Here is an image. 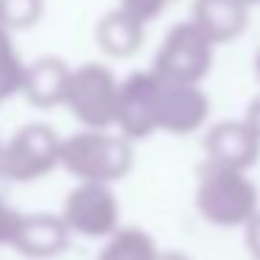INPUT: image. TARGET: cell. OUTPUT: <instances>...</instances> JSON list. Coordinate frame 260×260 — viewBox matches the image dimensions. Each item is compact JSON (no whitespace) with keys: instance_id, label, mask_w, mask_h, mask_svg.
I'll list each match as a JSON object with an SVG mask.
<instances>
[{"instance_id":"obj_11","label":"cell","mask_w":260,"mask_h":260,"mask_svg":"<svg viewBox=\"0 0 260 260\" xmlns=\"http://www.w3.org/2000/svg\"><path fill=\"white\" fill-rule=\"evenodd\" d=\"M249 17V0H196L193 6V23L215 42L235 40L243 34Z\"/></svg>"},{"instance_id":"obj_13","label":"cell","mask_w":260,"mask_h":260,"mask_svg":"<svg viewBox=\"0 0 260 260\" xmlns=\"http://www.w3.org/2000/svg\"><path fill=\"white\" fill-rule=\"evenodd\" d=\"M143 28H146V23H140L137 17H132L129 12L118 6L107 17H101L95 28V40L104 53L115 59H126L137 53V48L143 45Z\"/></svg>"},{"instance_id":"obj_12","label":"cell","mask_w":260,"mask_h":260,"mask_svg":"<svg viewBox=\"0 0 260 260\" xmlns=\"http://www.w3.org/2000/svg\"><path fill=\"white\" fill-rule=\"evenodd\" d=\"M70 73L73 70L56 56H42L37 62H31L25 68V81H23V92L34 107H56L64 104L68 98V84H70Z\"/></svg>"},{"instance_id":"obj_24","label":"cell","mask_w":260,"mask_h":260,"mask_svg":"<svg viewBox=\"0 0 260 260\" xmlns=\"http://www.w3.org/2000/svg\"><path fill=\"white\" fill-rule=\"evenodd\" d=\"M0 154H3V146H0Z\"/></svg>"},{"instance_id":"obj_8","label":"cell","mask_w":260,"mask_h":260,"mask_svg":"<svg viewBox=\"0 0 260 260\" xmlns=\"http://www.w3.org/2000/svg\"><path fill=\"white\" fill-rule=\"evenodd\" d=\"M207 115H210V98L196 81L162 79V92H159V129L162 132L193 135L204 126Z\"/></svg>"},{"instance_id":"obj_21","label":"cell","mask_w":260,"mask_h":260,"mask_svg":"<svg viewBox=\"0 0 260 260\" xmlns=\"http://www.w3.org/2000/svg\"><path fill=\"white\" fill-rule=\"evenodd\" d=\"M157 260H190V257H187V254H182V252H174V249H168V252H159Z\"/></svg>"},{"instance_id":"obj_15","label":"cell","mask_w":260,"mask_h":260,"mask_svg":"<svg viewBox=\"0 0 260 260\" xmlns=\"http://www.w3.org/2000/svg\"><path fill=\"white\" fill-rule=\"evenodd\" d=\"M23 81H25V64L14 53L9 28L0 23V101L23 90Z\"/></svg>"},{"instance_id":"obj_18","label":"cell","mask_w":260,"mask_h":260,"mask_svg":"<svg viewBox=\"0 0 260 260\" xmlns=\"http://www.w3.org/2000/svg\"><path fill=\"white\" fill-rule=\"evenodd\" d=\"M20 221H23V213L12 210L6 202H3V196H0V243H9V246H12Z\"/></svg>"},{"instance_id":"obj_20","label":"cell","mask_w":260,"mask_h":260,"mask_svg":"<svg viewBox=\"0 0 260 260\" xmlns=\"http://www.w3.org/2000/svg\"><path fill=\"white\" fill-rule=\"evenodd\" d=\"M243 120H246V123L254 129V135L260 137V95L254 98L252 104H249V109H246V118H243Z\"/></svg>"},{"instance_id":"obj_23","label":"cell","mask_w":260,"mask_h":260,"mask_svg":"<svg viewBox=\"0 0 260 260\" xmlns=\"http://www.w3.org/2000/svg\"><path fill=\"white\" fill-rule=\"evenodd\" d=\"M249 3H257V0H249Z\"/></svg>"},{"instance_id":"obj_17","label":"cell","mask_w":260,"mask_h":260,"mask_svg":"<svg viewBox=\"0 0 260 260\" xmlns=\"http://www.w3.org/2000/svg\"><path fill=\"white\" fill-rule=\"evenodd\" d=\"M168 0H120V9L129 12L132 17H137L140 23H151L165 12Z\"/></svg>"},{"instance_id":"obj_19","label":"cell","mask_w":260,"mask_h":260,"mask_svg":"<svg viewBox=\"0 0 260 260\" xmlns=\"http://www.w3.org/2000/svg\"><path fill=\"white\" fill-rule=\"evenodd\" d=\"M243 241H246V252L252 254V260H260V210L243 226Z\"/></svg>"},{"instance_id":"obj_3","label":"cell","mask_w":260,"mask_h":260,"mask_svg":"<svg viewBox=\"0 0 260 260\" xmlns=\"http://www.w3.org/2000/svg\"><path fill=\"white\" fill-rule=\"evenodd\" d=\"M118 101H120V84L109 68L90 62L70 73L64 104L87 129L118 126Z\"/></svg>"},{"instance_id":"obj_22","label":"cell","mask_w":260,"mask_h":260,"mask_svg":"<svg viewBox=\"0 0 260 260\" xmlns=\"http://www.w3.org/2000/svg\"><path fill=\"white\" fill-rule=\"evenodd\" d=\"M254 68H257V79H260V53H257V62H254Z\"/></svg>"},{"instance_id":"obj_4","label":"cell","mask_w":260,"mask_h":260,"mask_svg":"<svg viewBox=\"0 0 260 260\" xmlns=\"http://www.w3.org/2000/svg\"><path fill=\"white\" fill-rule=\"evenodd\" d=\"M62 162V140L45 123H28L3 146L0 179L34 182Z\"/></svg>"},{"instance_id":"obj_7","label":"cell","mask_w":260,"mask_h":260,"mask_svg":"<svg viewBox=\"0 0 260 260\" xmlns=\"http://www.w3.org/2000/svg\"><path fill=\"white\" fill-rule=\"evenodd\" d=\"M159 92L162 79L159 73H132L120 84L118 101V129L129 140H143L159 129Z\"/></svg>"},{"instance_id":"obj_5","label":"cell","mask_w":260,"mask_h":260,"mask_svg":"<svg viewBox=\"0 0 260 260\" xmlns=\"http://www.w3.org/2000/svg\"><path fill=\"white\" fill-rule=\"evenodd\" d=\"M215 42L199 28L196 23H179L168 31L157 56H154V73L168 81H202L213 68Z\"/></svg>"},{"instance_id":"obj_14","label":"cell","mask_w":260,"mask_h":260,"mask_svg":"<svg viewBox=\"0 0 260 260\" xmlns=\"http://www.w3.org/2000/svg\"><path fill=\"white\" fill-rule=\"evenodd\" d=\"M157 254L159 249L151 241V235L135 230V226H126V230H115L109 235L98 260H157Z\"/></svg>"},{"instance_id":"obj_2","label":"cell","mask_w":260,"mask_h":260,"mask_svg":"<svg viewBox=\"0 0 260 260\" xmlns=\"http://www.w3.org/2000/svg\"><path fill=\"white\" fill-rule=\"evenodd\" d=\"M135 151L126 135L107 129H84L62 140V165L81 182H118L132 171Z\"/></svg>"},{"instance_id":"obj_16","label":"cell","mask_w":260,"mask_h":260,"mask_svg":"<svg viewBox=\"0 0 260 260\" xmlns=\"http://www.w3.org/2000/svg\"><path fill=\"white\" fill-rule=\"evenodd\" d=\"M42 17V0H0V23L6 28H31Z\"/></svg>"},{"instance_id":"obj_6","label":"cell","mask_w":260,"mask_h":260,"mask_svg":"<svg viewBox=\"0 0 260 260\" xmlns=\"http://www.w3.org/2000/svg\"><path fill=\"white\" fill-rule=\"evenodd\" d=\"M64 221L84 238H107L118 230L120 207L115 193L104 182H81L64 199Z\"/></svg>"},{"instance_id":"obj_10","label":"cell","mask_w":260,"mask_h":260,"mask_svg":"<svg viewBox=\"0 0 260 260\" xmlns=\"http://www.w3.org/2000/svg\"><path fill=\"white\" fill-rule=\"evenodd\" d=\"M70 226L64 215H51V213H34L23 215L17 226L12 246L23 252L25 257H53L64 252L70 243Z\"/></svg>"},{"instance_id":"obj_1","label":"cell","mask_w":260,"mask_h":260,"mask_svg":"<svg viewBox=\"0 0 260 260\" xmlns=\"http://www.w3.org/2000/svg\"><path fill=\"white\" fill-rule=\"evenodd\" d=\"M257 185L246 171L207 162L199 176L196 207L213 226H246L257 213Z\"/></svg>"},{"instance_id":"obj_9","label":"cell","mask_w":260,"mask_h":260,"mask_svg":"<svg viewBox=\"0 0 260 260\" xmlns=\"http://www.w3.org/2000/svg\"><path fill=\"white\" fill-rule=\"evenodd\" d=\"M207 162L249 171L260 157V137L246 120H221L204 137Z\"/></svg>"}]
</instances>
